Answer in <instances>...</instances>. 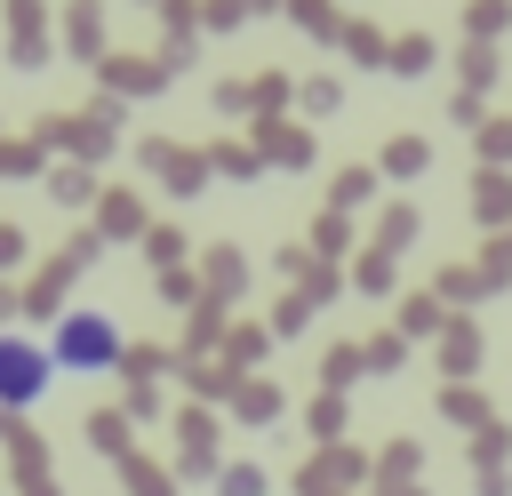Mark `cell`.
<instances>
[{"label":"cell","mask_w":512,"mask_h":496,"mask_svg":"<svg viewBox=\"0 0 512 496\" xmlns=\"http://www.w3.org/2000/svg\"><path fill=\"white\" fill-rule=\"evenodd\" d=\"M120 352H128V336H120V320H112L104 304H72V312L48 328V360H56L64 384H104V376L120 368Z\"/></svg>","instance_id":"6da1fadb"},{"label":"cell","mask_w":512,"mask_h":496,"mask_svg":"<svg viewBox=\"0 0 512 496\" xmlns=\"http://www.w3.org/2000/svg\"><path fill=\"white\" fill-rule=\"evenodd\" d=\"M56 392V360L48 336H0V416H32Z\"/></svg>","instance_id":"7a4b0ae2"}]
</instances>
